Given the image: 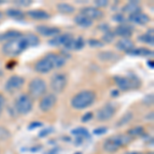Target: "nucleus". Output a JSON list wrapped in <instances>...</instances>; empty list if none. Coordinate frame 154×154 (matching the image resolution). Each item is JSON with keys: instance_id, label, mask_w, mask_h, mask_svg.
<instances>
[{"instance_id": "nucleus-1", "label": "nucleus", "mask_w": 154, "mask_h": 154, "mask_svg": "<svg viewBox=\"0 0 154 154\" xmlns=\"http://www.w3.org/2000/svg\"><path fill=\"white\" fill-rule=\"evenodd\" d=\"M29 48V43L27 41L25 34L16 39L4 42L2 46V53L7 57H17Z\"/></svg>"}, {"instance_id": "nucleus-2", "label": "nucleus", "mask_w": 154, "mask_h": 154, "mask_svg": "<svg viewBox=\"0 0 154 154\" xmlns=\"http://www.w3.org/2000/svg\"><path fill=\"white\" fill-rule=\"evenodd\" d=\"M96 99L97 96L94 91H91V89L81 91L71 99V106L76 110H82L93 105Z\"/></svg>"}, {"instance_id": "nucleus-3", "label": "nucleus", "mask_w": 154, "mask_h": 154, "mask_svg": "<svg viewBox=\"0 0 154 154\" xmlns=\"http://www.w3.org/2000/svg\"><path fill=\"white\" fill-rule=\"evenodd\" d=\"M131 141H133V138L128 136V134L126 135H114L108 138L104 142L103 148L106 152L114 153L121 147L128 146Z\"/></svg>"}, {"instance_id": "nucleus-4", "label": "nucleus", "mask_w": 154, "mask_h": 154, "mask_svg": "<svg viewBox=\"0 0 154 154\" xmlns=\"http://www.w3.org/2000/svg\"><path fill=\"white\" fill-rule=\"evenodd\" d=\"M114 81L117 88L122 91H128L131 89H137L141 86V79L136 74H131L128 76H115Z\"/></svg>"}, {"instance_id": "nucleus-5", "label": "nucleus", "mask_w": 154, "mask_h": 154, "mask_svg": "<svg viewBox=\"0 0 154 154\" xmlns=\"http://www.w3.org/2000/svg\"><path fill=\"white\" fill-rule=\"evenodd\" d=\"M46 91H48V85H46L45 80L40 77H35L29 82L28 95L33 100L34 99H41L46 94Z\"/></svg>"}, {"instance_id": "nucleus-6", "label": "nucleus", "mask_w": 154, "mask_h": 154, "mask_svg": "<svg viewBox=\"0 0 154 154\" xmlns=\"http://www.w3.org/2000/svg\"><path fill=\"white\" fill-rule=\"evenodd\" d=\"M14 109L21 115H26L33 109V99L28 94H23L19 96L14 101Z\"/></svg>"}, {"instance_id": "nucleus-7", "label": "nucleus", "mask_w": 154, "mask_h": 154, "mask_svg": "<svg viewBox=\"0 0 154 154\" xmlns=\"http://www.w3.org/2000/svg\"><path fill=\"white\" fill-rule=\"evenodd\" d=\"M68 85V78L65 73H54L51 78V88L54 94H62Z\"/></svg>"}, {"instance_id": "nucleus-8", "label": "nucleus", "mask_w": 154, "mask_h": 154, "mask_svg": "<svg viewBox=\"0 0 154 154\" xmlns=\"http://www.w3.org/2000/svg\"><path fill=\"white\" fill-rule=\"evenodd\" d=\"M117 112V107L114 105L113 103H108L104 105L101 109H99L97 112L96 118L99 121H108Z\"/></svg>"}, {"instance_id": "nucleus-9", "label": "nucleus", "mask_w": 154, "mask_h": 154, "mask_svg": "<svg viewBox=\"0 0 154 154\" xmlns=\"http://www.w3.org/2000/svg\"><path fill=\"white\" fill-rule=\"evenodd\" d=\"M58 98H57L56 94H45L39 101V109L42 112H49L56 107Z\"/></svg>"}, {"instance_id": "nucleus-10", "label": "nucleus", "mask_w": 154, "mask_h": 154, "mask_svg": "<svg viewBox=\"0 0 154 154\" xmlns=\"http://www.w3.org/2000/svg\"><path fill=\"white\" fill-rule=\"evenodd\" d=\"M25 84V78L20 75H12L7 79L5 83V89L8 93H14V91L21 89Z\"/></svg>"}, {"instance_id": "nucleus-11", "label": "nucleus", "mask_w": 154, "mask_h": 154, "mask_svg": "<svg viewBox=\"0 0 154 154\" xmlns=\"http://www.w3.org/2000/svg\"><path fill=\"white\" fill-rule=\"evenodd\" d=\"M79 14H83L84 17L88 18L91 21H95V20H101L104 18V11L100 8H97L95 6H85L82 7L80 9V12Z\"/></svg>"}, {"instance_id": "nucleus-12", "label": "nucleus", "mask_w": 154, "mask_h": 154, "mask_svg": "<svg viewBox=\"0 0 154 154\" xmlns=\"http://www.w3.org/2000/svg\"><path fill=\"white\" fill-rule=\"evenodd\" d=\"M34 69H35V71L38 72V73L44 74V73H48V72H51L53 70L54 65L48 57L45 56L36 62L35 65H34Z\"/></svg>"}, {"instance_id": "nucleus-13", "label": "nucleus", "mask_w": 154, "mask_h": 154, "mask_svg": "<svg viewBox=\"0 0 154 154\" xmlns=\"http://www.w3.org/2000/svg\"><path fill=\"white\" fill-rule=\"evenodd\" d=\"M36 32L43 37H54L61 34V29L48 25H38L36 26Z\"/></svg>"}, {"instance_id": "nucleus-14", "label": "nucleus", "mask_w": 154, "mask_h": 154, "mask_svg": "<svg viewBox=\"0 0 154 154\" xmlns=\"http://www.w3.org/2000/svg\"><path fill=\"white\" fill-rule=\"evenodd\" d=\"M134 26L130 24H120L114 29L113 33L115 36H119L121 38H130L134 33Z\"/></svg>"}, {"instance_id": "nucleus-15", "label": "nucleus", "mask_w": 154, "mask_h": 154, "mask_svg": "<svg viewBox=\"0 0 154 154\" xmlns=\"http://www.w3.org/2000/svg\"><path fill=\"white\" fill-rule=\"evenodd\" d=\"M74 37L71 33H63L59 34V35L53 37L51 40H49V44L53 46H65L66 44H68Z\"/></svg>"}, {"instance_id": "nucleus-16", "label": "nucleus", "mask_w": 154, "mask_h": 154, "mask_svg": "<svg viewBox=\"0 0 154 154\" xmlns=\"http://www.w3.org/2000/svg\"><path fill=\"white\" fill-rule=\"evenodd\" d=\"M128 21L135 25H140V26H145L150 22V17L146 14L145 12H136V14H130L128 16Z\"/></svg>"}, {"instance_id": "nucleus-17", "label": "nucleus", "mask_w": 154, "mask_h": 154, "mask_svg": "<svg viewBox=\"0 0 154 154\" xmlns=\"http://www.w3.org/2000/svg\"><path fill=\"white\" fill-rule=\"evenodd\" d=\"M27 16L30 19L35 20V21H45L51 18V14L48 11H42V9H32V11H27Z\"/></svg>"}, {"instance_id": "nucleus-18", "label": "nucleus", "mask_w": 154, "mask_h": 154, "mask_svg": "<svg viewBox=\"0 0 154 154\" xmlns=\"http://www.w3.org/2000/svg\"><path fill=\"white\" fill-rule=\"evenodd\" d=\"M115 46L118 51H125V53L128 54V51H131V49L135 48V43H134V41L131 40L130 38H121L116 42Z\"/></svg>"}, {"instance_id": "nucleus-19", "label": "nucleus", "mask_w": 154, "mask_h": 154, "mask_svg": "<svg viewBox=\"0 0 154 154\" xmlns=\"http://www.w3.org/2000/svg\"><path fill=\"white\" fill-rule=\"evenodd\" d=\"M46 56L48 57L49 60L51 61L54 65V68H62L66 64L67 58L60 54H54V53H49Z\"/></svg>"}, {"instance_id": "nucleus-20", "label": "nucleus", "mask_w": 154, "mask_h": 154, "mask_svg": "<svg viewBox=\"0 0 154 154\" xmlns=\"http://www.w3.org/2000/svg\"><path fill=\"white\" fill-rule=\"evenodd\" d=\"M140 11H142V7H141L139 1H130L122 7V12H126L128 14H133Z\"/></svg>"}, {"instance_id": "nucleus-21", "label": "nucleus", "mask_w": 154, "mask_h": 154, "mask_svg": "<svg viewBox=\"0 0 154 154\" xmlns=\"http://www.w3.org/2000/svg\"><path fill=\"white\" fill-rule=\"evenodd\" d=\"M22 35H23L22 32L18 31V30H8V31H5L3 33H0V42L12 40V39H16Z\"/></svg>"}, {"instance_id": "nucleus-22", "label": "nucleus", "mask_w": 154, "mask_h": 154, "mask_svg": "<svg viewBox=\"0 0 154 154\" xmlns=\"http://www.w3.org/2000/svg\"><path fill=\"white\" fill-rule=\"evenodd\" d=\"M5 14L8 18L16 20V21H22L26 17V14L20 8H8L6 9Z\"/></svg>"}, {"instance_id": "nucleus-23", "label": "nucleus", "mask_w": 154, "mask_h": 154, "mask_svg": "<svg viewBox=\"0 0 154 154\" xmlns=\"http://www.w3.org/2000/svg\"><path fill=\"white\" fill-rule=\"evenodd\" d=\"M74 22H75L76 25L81 27V28H89V27H91L94 24V22L91 21V20H89L88 18L84 17L83 14H76L75 18H74Z\"/></svg>"}, {"instance_id": "nucleus-24", "label": "nucleus", "mask_w": 154, "mask_h": 154, "mask_svg": "<svg viewBox=\"0 0 154 154\" xmlns=\"http://www.w3.org/2000/svg\"><path fill=\"white\" fill-rule=\"evenodd\" d=\"M128 54L131 56H140V57H152L153 56V51L150 48H134L131 51H128Z\"/></svg>"}, {"instance_id": "nucleus-25", "label": "nucleus", "mask_w": 154, "mask_h": 154, "mask_svg": "<svg viewBox=\"0 0 154 154\" xmlns=\"http://www.w3.org/2000/svg\"><path fill=\"white\" fill-rule=\"evenodd\" d=\"M57 9L64 14H72L75 12V7L70 3H66V2H61V3L57 4Z\"/></svg>"}, {"instance_id": "nucleus-26", "label": "nucleus", "mask_w": 154, "mask_h": 154, "mask_svg": "<svg viewBox=\"0 0 154 154\" xmlns=\"http://www.w3.org/2000/svg\"><path fill=\"white\" fill-rule=\"evenodd\" d=\"M98 58L103 62H111V61H117L119 57L113 51H102L98 54Z\"/></svg>"}, {"instance_id": "nucleus-27", "label": "nucleus", "mask_w": 154, "mask_h": 154, "mask_svg": "<svg viewBox=\"0 0 154 154\" xmlns=\"http://www.w3.org/2000/svg\"><path fill=\"white\" fill-rule=\"evenodd\" d=\"M138 40L142 43H146V44H150V45H153L154 42V36H153V29L149 30L147 33L142 34L138 37Z\"/></svg>"}, {"instance_id": "nucleus-28", "label": "nucleus", "mask_w": 154, "mask_h": 154, "mask_svg": "<svg viewBox=\"0 0 154 154\" xmlns=\"http://www.w3.org/2000/svg\"><path fill=\"white\" fill-rule=\"evenodd\" d=\"M71 133L73 134V135H75L77 138H81V139H83V140L88 139L89 137H91L89 136L88 131L84 128H75V130L72 131Z\"/></svg>"}, {"instance_id": "nucleus-29", "label": "nucleus", "mask_w": 154, "mask_h": 154, "mask_svg": "<svg viewBox=\"0 0 154 154\" xmlns=\"http://www.w3.org/2000/svg\"><path fill=\"white\" fill-rule=\"evenodd\" d=\"M25 37H26L27 41H28L29 46H36L40 42V39H39L38 35H36V34L28 33V34H25Z\"/></svg>"}, {"instance_id": "nucleus-30", "label": "nucleus", "mask_w": 154, "mask_h": 154, "mask_svg": "<svg viewBox=\"0 0 154 154\" xmlns=\"http://www.w3.org/2000/svg\"><path fill=\"white\" fill-rule=\"evenodd\" d=\"M144 134H145V130H144L142 126H136V128H131V130L128 131V135L130 137H131V138L143 136Z\"/></svg>"}, {"instance_id": "nucleus-31", "label": "nucleus", "mask_w": 154, "mask_h": 154, "mask_svg": "<svg viewBox=\"0 0 154 154\" xmlns=\"http://www.w3.org/2000/svg\"><path fill=\"white\" fill-rule=\"evenodd\" d=\"M133 118H134V114L131 113V112L125 113V115L122 116V117L119 119L118 122L116 123V125H117V126H122V125H126V123L130 122V121H131Z\"/></svg>"}, {"instance_id": "nucleus-32", "label": "nucleus", "mask_w": 154, "mask_h": 154, "mask_svg": "<svg viewBox=\"0 0 154 154\" xmlns=\"http://www.w3.org/2000/svg\"><path fill=\"white\" fill-rule=\"evenodd\" d=\"M115 35H114V33L112 31H107V32H105L104 33V35H103V37H102V42L103 43H111L114 39H115Z\"/></svg>"}, {"instance_id": "nucleus-33", "label": "nucleus", "mask_w": 154, "mask_h": 154, "mask_svg": "<svg viewBox=\"0 0 154 154\" xmlns=\"http://www.w3.org/2000/svg\"><path fill=\"white\" fill-rule=\"evenodd\" d=\"M11 137V131L4 126H0V142L2 141H7Z\"/></svg>"}, {"instance_id": "nucleus-34", "label": "nucleus", "mask_w": 154, "mask_h": 154, "mask_svg": "<svg viewBox=\"0 0 154 154\" xmlns=\"http://www.w3.org/2000/svg\"><path fill=\"white\" fill-rule=\"evenodd\" d=\"M88 43L89 44V46L91 48H103L104 46V43L102 42V40L100 39H88Z\"/></svg>"}, {"instance_id": "nucleus-35", "label": "nucleus", "mask_w": 154, "mask_h": 154, "mask_svg": "<svg viewBox=\"0 0 154 154\" xmlns=\"http://www.w3.org/2000/svg\"><path fill=\"white\" fill-rule=\"evenodd\" d=\"M113 21L117 22V23H119V25L120 24H125V17L123 14H116L113 16Z\"/></svg>"}, {"instance_id": "nucleus-36", "label": "nucleus", "mask_w": 154, "mask_h": 154, "mask_svg": "<svg viewBox=\"0 0 154 154\" xmlns=\"http://www.w3.org/2000/svg\"><path fill=\"white\" fill-rule=\"evenodd\" d=\"M108 4L109 1H107V0H97V1H95V7L100 9H102L103 7H106Z\"/></svg>"}, {"instance_id": "nucleus-37", "label": "nucleus", "mask_w": 154, "mask_h": 154, "mask_svg": "<svg viewBox=\"0 0 154 154\" xmlns=\"http://www.w3.org/2000/svg\"><path fill=\"white\" fill-rule=\"evenodd\" d=\"M33 3L32 0H19V1H14V4H17L18 6H24V7H27V6H30L31 4Z\"/></svg>"}, {"instance_id": "nucleus-38", "label": "nucleus", "mask_w": 154, "mask_h": 154, "mask_svg": "<svg viewBox=\"0 0 154 154\" xmlns=\"http://www.w3.org/2000/svg\"><path fill=\"white\" fill-rule=\"evenodd\" d=\"M5 98L2 94H0V116H1L2 112H3V109H4V106H5Z\"/></svg>"}, {"instance_id": "nucleus-39", "label": "nucleus", "mask_w": 154, "mask_h": 154, "mask_svg": "<svg viewBox=\"0 0 154 154\" xmlns=\"http://www.w3.org/2000/svg\"><path fill=\"white\" fill-rule=\"evenodd\" d=\"M93 117H94V113L88 112L83 115V117L81 118V121H82V122H88V121H89L91 119H93Z\"/></svg>"}, {"instance_id": "nucleus-40", "label": "nucleus", "mask_w": 154, "mask_h": 154, "mask_svg": "<svg viewBox=\"0 0 154 154\" xmlns=\"http://www.w3.org/2000/svg\"><path fill=\"white\" fill-rule=\"evenodd\" d=\"M107 131H108L107 128H98L94 131V134H95V135H103V134L107 133Z\"/></svg>"}, {"instance_id": "nucleus-41", "label": "nucleus", "mask_w": 154, "mask_h": 154, "mask_svg": "<svg viewBox=\"0 0 154 154\" xmlns=\"http://www.w3.org/2000/svg\"><path fill=\"white\" fill-rule=\"evenodd\" d=\"M144 103H147L148 105H150V104L153 103V95H148L146 98H144L143 100Z\"/></svg>"}, {"instance_id": "nucleus-42", "label": "nucleus", "mask_w": 154, "mask_h": 154, "mask_svg": "<svg viewBox=\"0 0 154 154\" xmlns=\"http://www.w3.org/2000/svg\"><path fill=\"white\" fill-rule=\"evenodd\" d=\"M100 30H102V31H104V33L107 31H110V27H109V25H107V24H102L100 25Z\"/></svg>"}, {"instance_id": "nucleus-43", "label": "nucleus", "mask_w": 154, "mask_h": 154, "mask_svg": "<svg viewBox=\"0 0 154 154\" xmlns=\"http://www.w3.org/2000/svg\"><path fill=\"white\" fill-rule=\"evenodd\" d=\"M37 126H42V123L41 122H33L29 125V128L31 130V128H37Z\"/></svg>"}, {"instance_id": "nucleus-44", "label": "nucleus", "mask_w": 154, "mask_h": 154, "mask_svg": "<svg viewBox=\"0 0 154 154\" xmlns=\"http://www.w3.org/2000/svg\"><path fill=\"white\" fill-rule=\"evenodd\" d=\"M118 95H119V91H117V89L112 91V93H111V96H112V97H117Z\"/></svg>"}, {"instance_id": "nucleus-45", "label": "nucleus", "mask_w": 154, "mask_h": 154, "mask_svg": "<svg viewBox=\"0 0 154 154\" xmlns=\"http://www.w3.org/2000/svg\"><path fill=\"white\" fill-rule=\"evenodd\" d=\"M147 64H148V66L150 67V68H153V67H154L153 60H151V61H148V62H147Z\"/></svg>"}, {"instance_id": "nucleus-46", "label": "nucleus", "mask_w": 154, "mask_h": 154, "mask_svg": "<svg viewBox=\"0 0 154 154\" xmlns=\"http://www.w3.org/2000/svg\"><path fill=\"white\" fill-rule=\"evenodd\" d=\"M3 17H4V14L2 11H0V21H1V20L3 19Z\"/></svg>"}, {"instance_id": "nucleus-47", "label": "nucleus", "mask_w": 154, "mask_h": 154, "mask_svg": "<svg viewBox=\"0 0 154 154\" xmlns=\"http://www.w3.org/2000/svg\"><path fill=\"white\" fill-rule=\"evenodd\" d=\"M125 154H143V153H137V152H128Z\"/></svg>"}, {"instance_id": "nucleus-48", "label": "nucleus", "mask_w": 154, "mask_h": 154, "mask_svg": "<svg viewBox=\"0 0 154 154\" xmlns=\"http://www.w3.org/2000/svg\"><path fill=\"white\" fill-rule=\"evenodd\" d=\"M1 4H3V1H2V0H0V5H1Z\"/></svg>"}, {"instance_id": "nucleus-49", "label": "nucleus", "mask_w": 154, "mask_h": 154, "mask_svg": "<svg viewBox=\"0 0 154 154\" xmlns=\"http://www.w3.org/2000/svg\"><path fill=\"white\" fill-rule=\"evenodd\" d=\"M76 154H81V153H80V152H78V153H76Z\"/></svg>"}]
</instances>
